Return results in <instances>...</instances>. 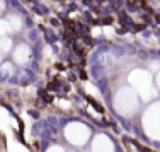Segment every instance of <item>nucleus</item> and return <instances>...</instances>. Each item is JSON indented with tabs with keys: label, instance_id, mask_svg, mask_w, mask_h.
I'll list each match as a JSON object with an SVG mask.
<instances>
[{
	"label": "nucleus",
	"instance_id": "nucleus-12",
	"mask_svg": "<svg viewBox=\"0 0 160 152\" xmlns=\"http://www.w3.org/2000/svg\"><path fill=\"white\" fill-rule=\"evenodd\" d=\"M157 86H160V74L157 75Z\"/></svg>",
	"mask_w": 160,
	"mask_h": 152
},
{
	"label": "nucleus",
	"instance_id": "nucleus-11",
	"mask_svg": "<svg viewBox=\"0 0 160 152\" xmlns=\"http://www.w3.org/2000/svg\"><path fill=\"white\" fill-rule=\"evenodd\" d=\"M3 9H5V3H3V0H0V14L3 12Z\"/></svg>",
	"mask_w": 160,
	"mask_h": 152
},
{
	"label": "nucleus",
	"instance_id": "nucleus-2",
	"mask_svg": "<svg viewBox=\"0 0 160 152\" xmlns=\"http://www.w3.org/2000/svg\"><path fill=\"white\" fill-rule=\"evenodd\" d=\"M129 82H131V86L142 94V97H145V99H148V97H152L155 94L153 92V86H152V75L148 74V72H145V70L131 72Z\"/></svg>",
	"mask_w": 160,
	"mask_h": 152
},
{
	"label": "nucleus",
	"instance_id": "nucleus-3",
	"mask_svg": "<svg viewBox=\"0 0 160 152\" xmlns=\"http://www.w3.org/2000/svg\"><path fill=\"white\" fill-rule=\"evenodd\" d=\"M143 127L148 137L155 140L160 139V102L153 104L150 109H147L143 116Z\"/></svg>",
	"mask_w": 160,
	"mask_h": 152
},
{
	"label": "nucleus",
	"instance_id": "nucleus-4",
	"mask_svg": "<svg viewBox=\"0 0 160 152\" xmlns=\"http://www.w3.org/2000/svg\"><path fill=\"white\" fill-rule=\"evenodd\" d=\"M65 135H67L68 142H72L73 145H83L89 140V128L82 123H70L65 128Z\"/></svg>",
	"mask_w": 160,
	"mask_h": 152
},
{
	"label": "nucleus",
	"instance_id": "nucleus-5",
	"mask_svg": "<svg viewBox=\"0 0 160 152\" xmlns=\"http://www.w3.org/2000/svg\"><path fill=\"white\" fill-rule=\"evenodd\" d=\"M92 152H114V144L106 135H97L92 144Z\"/></svg>",
	"mask_w": 160,
	"mask_h": 152
},
{
	"label": "nucleus",
	"instance_id": "nucleus-9",
	"mask_svg": "<svg viewBox=\"0 0 160 152\" xmlns=\"http://www.w3.org/2000/svg\"><path fill=\"white\" fill-rule=\"evenodd\" d=\"M7 31H9V24H7V21H0V36H3Z\"/></svg>",
	"mask_w": 160,
	"mask_h": 152
},
{
	"label": "nucleus",
	"instance_id": "nucleus-7",
	"mask_svg": "<svg viewBox=\"0 0 160 152\" xmlns=\"http://www.w3.org/2000/svg\"><path fill=\"white\" fill-rule=\"evenodd\" d=\"M7 24H9V29L19 31L22 28V19L19 16H16V14H12V16H9V19H7Z\"/></svg>",
	"mask_w": 160,
	"mask_h": 152
},
{
	"label": "nucleus",
	"instance_id": "nucleus-10",
	"mask_svg": "<svg viewBox=\"0 0 160 152\" xmlns=\"http://www.w3.org/2000/svg\"><path fill=\"white\" fill-rule=\"evenodd\" d=\"M48 152H63V149H60V147H53V149H49Z\"/></svg>",
	"mask_w": 160,
	"mask_h": 152
},
{
	"label": "nucleus",
	"instance_id": "nucleus-1",
	"mask_svg": "<svg viewBox=\"0 0 160 152\" xmlns=\"http://www.w3.org/2000/svg\"><path fill=\"white\" fill-rule=\"evenodd\" d=\"M114 104H116V109L124 116H129L136 111V106H138V97L133 92L131 89H121L118 92L116 99H114Z\"/></svg>",
	"mask_w": 160,
	"mask_h": 152
},
{
	"label": "nucleus",
	"instance_id": "nucleus-6",
	"mask_svg": "<svg viewBox=\"0 0 160 152\" xmlns=\"http://www.w3.org/2000/svg\"><path fill=\"white\" fill-rule=\"evenodd\" d=\"M29 58H31V48L26 46V45H19L14 51V60L17 63H26Z\"/></svg>",
	"mask_w": 160,
	"mask_h": 152
},
{
	"label": "nucleus",
	"instance_id": "nucleus-8",
	"mask_svg": "<svg viewBox=\"0 0 160 152\" xmlns=\"http://www.w3.org/2000/svg\"><path fill=\"white\" fill-rule=\"evenodd\" d=\"M10 50H12V39L7 38L5 34L0 36V53H9Z\"/></svg>",
	"mask_w": 160,
	"mask_h": 152
}]
</instances>
